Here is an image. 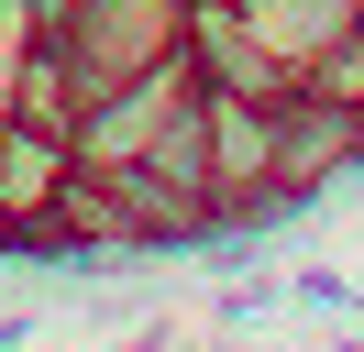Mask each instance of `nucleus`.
Wrapping results in <instances>:
<instances>
[{
  "instance_id": "nucleus-1",
  "label": "nucleus",
  "mask_w": 364,
  "mask_h": 352,
  "mask_svg": "<svg viewBox=\"0 0 364 352\" xmlns=\"http://www.w3.org/2000/svg\"><path fill=\"white\" fill-rule=\"evenodd\" d=\"M45 33L67 44L77 88H111V77H133V66H166V55H177L188 0H55Z\"/></svg>"
},
{
  "instance_id": "nucleus-8",
  "label": "nucleus",
  "mask_w": 364,
  "mask_h": 352,
  "mask_svg": "<svg viewBox=\"0 0 364 352\" xmlns=\"http://www.w3.org/2000/svg\"><path fill=\"white\" fill-rule=\"evenodd\" d=\"M298 88H320V99H364V22L353 33H331L309 66H298Z\"/></svg>"
},
{
  "instance_id": "nucleus-9",
  "label": "nucleus",
  "mask_w": 364,
  "mask_h": 352,
  "mask_svg": "<svg viewBox=\"0 0 364 352\" xmlns=\"http://www.w3.org/2000/svg\"><path fill=\"white\" fill-rule=\"evenodd\" d=\"M122 352H177V319H133V341Z\"/></svg>"
},
{
  "instance_id": "nucleus-10",
  "label": "nucleus",
  "mask_w": 364,
  "mask_h": 352,
  "mask_svg": "<svg viewBox=\"0 0 364 352\" xmlns=\"http://www.w3.org/2000/svg\"><path fill=\"white\" fill-rule=\"evenodd\" d=\"M33 330H45V319H33V308H0V352H23Z\"/></svg>"
},
{
  "instance_id": "nucleus-2",
  "label": "nucleus",
  "mask_w": 364,
  "mask_h": 352,
  "mask_svg": "<svg viewBox=\"0 0 364 352\" xmlns=\"http://www.w3.org/2000/svg\"><path fill=\"white\" fill-rule=\"evenodd\" d=\"M199 88V66L188 55H166V66H133V77H111V88H89L77 99V121H67V143H77V165H133L144 143H155V121Z\"/></svg>"
},
{
  "instance_id": "nucleus-6",
  "label": "nucleus",
  "mask_w": 364,
  "mask_h": 352,
  "mask_svg": "<svg viewBox=\"0 0 364 352\" xmlns=\"http://www.w3.org/2000/svg\"><path fill=\"white\" fill-rule=\"evenodd\" d=\"M243 22H254V44L298 77L331 33H353V0H243Z\"/></svg>"
},
{
  "instance_id": "nucleus-5",
  "label": "nucleus",
  "mask_w": 364,
  "mask_h": 352,
  "mask_svg": "<svg viewBox=\"0 0 364 352\" xmlns=\"http://www.w3.org/2000/svg\"><path fill=\"white\" fill-rule=\"evenodd\" d=\"M210 110V187H254L276 154V99H243V88H199Z\"/></svg>"
},
{
  "instance_id": "nucleus-12",
  "label": "nucleus",
  "mask_w": 364,
  "mask_h": 352,
  "mask_svg": "<svg viewBox=\"0 0 364 352\" xmlns=\"http://www.w3.org/2000/svg\"><path fill=\"white\" fill-rule=\"evenodd\" d=\"M353 22H364V0H353Z\"/></svg>"
},
{
  "instance_id": "nucleus-4",
  "label": "nucleus",
  "mask_w": 364,
  "mask_h": 352,
  "mask_svg": "<svg viewBox=\"0 0 364 352\" xmlns=\"http://www.w3.org/2000/svg\"><path fill=\"white\" fill-rule=\"evenodd\" d=\"M353 99H320V88H276V154H265V176H287V187H309V198H331V176L353 165Z\"/></svg>"
},
{
  "instance_id": "nucleus-11",
  "label": "nucleus",
  "mask_w": 364,
  "mask_h": 352,
  "mask_svg": "<svg viewBox=\"0 0 364 352\" xmlns=\"http://www.w3.org/2000/svg\"><path fill=\"white\" fill-rule=\"evenodd\" d=\"M342 352H364V341H342Z\"/></svg>"
},
{
  "instance_id": "nucleus-3",
  "label": "nucleus",
  "mask_w": 364,
  "mask_h": 352,
  "mask_svg": "<svg viewBox=\"0 0 364 352\" xmlns=\"http://www.w3.org/2000/svg\"><path fill=\"white\" fill-rule=\"evenodd\" d=\"M77 176V143L45 121H0V253H33L45 264V220Z\"/></svg>"
},
{
  "instance_id": "nucleus-7",
  "label": "nucleus",
  "mask_w": 364,
  "mask_h": 352,
  "mask_svg": "<svg viewBox=\"0 0 364 352\" xmlns=\"http://www.w3.org/2000/svg\"><path fill=\"white\" fill-rule=\"evenodd\" d=\"M133 165H144V176H166L177 198H210V209H221V187H210V110H199V88H188V99L155 121V143H144Z\"/></svg>"
}]
</instances>
